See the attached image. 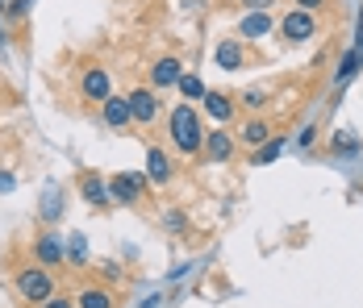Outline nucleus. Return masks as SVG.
<instances>
[{
  "label": "nucleus",
  "mask_w": 363,
  "mask_h": 308,
  "mask_svg": "<svg viewBox=\"0 0 363 308\" xmlns=\"http://www.w3.org/2000/svg\"><path fill=\"white\" fill-rule=\"evenodd\" d=\"M172 142H176V150H184V154H196L205 146V125H201V113L192 104L172 108Z\"/></svg>",
  "instance_id": "1"
},
{
  "label": "nucleus",
  "mask_w": 363,
  "mask_h": 308,
  "mask_svg": "<svg viewBox=\"0 0 363 308\" xmlns=\"http://www.w3.org/2000/svg\"><path fill=\"white\" fill-rule=\"evenodd\" d=\"M17 296L30 300V304H46V300L55 296V279H50V271H42V267H26V271L17 275Z\"/></svg>",
  "instance_id": "2"
},
{
  "label": "nucleus",
  "mask_w": 363,
  "mask_h": 308,
  "mask_svg": "<svg viewBox=\"0 0 363 308\" xmlns=\"http://www.w3.org/2000/svg\"><path fill=\"white\" fill-rule=\"evenodd\" d=\"M280 34L289 38V42H309V38L318 34V21H313V13H305V8H292L289 17L280 21Z\"/></svg>",
  "instance_id": "3"
},
{
  "label": "nucleus",
  "mask_w": 363,
  "mask_h": 308,
  "mask_svg": "<svg viewBox=\"0 0 363 308\" xmlns=\"http://www.w3.org/2000/svg\"><path fill=\"white\" fill-rule=\"evenodd\" d=\"M79 92H84L88 101H109V96H113L109 71H105V67H88V71H84V79H79Z\"/></svg>",
  "instance_id": "4"
},
{
  "label": "nucleus",
  "mask_w": 363,
  "mask_h": 308,
  "mask_svg": "<svg viewBox=\"0 0 363 308\" xmlns=\"http://www.w3.org/2000/svg\"><path fill=\"white\" fill-rule=\"evenodd\" d=\"M101 117H105L109 130H125V125L134 121V113H130V96H109V101H101Z\"/></svg>",
  "instance_id": "5"
},
{
  "label": "nucleus",
  "mask_w": 363,
  "mask_h": 308,
  "mask_svg": "<svg viewBox=\"0 0 363 308\" xmlns=\"http://www.w3.org/2000/svg\"><path fill=\"white\" fill-rule=\"evenodd\" d=\"M130 113H134V121L150 125V121L159 117V101H155V88H134V92H130Z\"/></svg>",
  "instance_id": "6"
},
{
  "label": "nucleus",
  "mask_w": 363,
  "mask_h": 308,
  "mask_svg": "<svg viewBox=\"0 0 363 308\" xmlns=\"http://www.w3.org/2000/svg\"><path fill=\"white\" fill-rule=\"evenodd\" d=\"M143 192V175H113L109 179V196L113 205H134Z\"/></svg>",
  "instance_id": "7"
},
{
  "label": "nucleus",
  "mask_w": 363,
  "mask_h": 308,
  "mask_svg": "<svg viewBox=\"0 0 363 308\" xmlns=\"http://www.w3.org/2000/svg\"><path fill=\"white\" fill-rule=\"evenodd\" d=\"M180 75H184V63L167 55V59H159V63L150 67V88H176Z\"/></svg>",
  "instance_id": "8"
},
{
  "label": "nucleus",
  "mask_w": 363,
  "mask_h": 308,
  "mask_svg": "<svg viewBox=\"0 0 363 308\" xmlns=\"http://www.w3.org/2000/svg\"><path fill=\"white\" fill-rule=\"evenodd\" d=\"M79 196H84L88 205H113L109 183H105L96 171H84V175H79Z\"/></svg>",
  "instance_id": "9"
},
{
  "label": "nucleus",
  "mask_w": 363,
  "mask_h": 308,
  "mask_svg": "<svg viewBox=\"0 0 363 308\" xmlns=\"http://www.w3.org/2000/svg\"><path fill=\"white\" fill-rule=\"evenodd\" d=\"M359 67H363V42H355V46L342 55V63H338V71H334V79H338V84H351V79L359 75Z\"/></svg>",
  "instance_id": "10"
},
{
  "label": "nucleus",
  "mask_w": 363,
  "mask_h": 308,
  "mask_svg": "<svg viewBox=\"0 0 363 308\" xmlns=\"http://www.w3.org/2000/svg\"><path fill=\"white\" fill-rule=\"evenodd\" d=\"M146 175H150L155 183H167V179H172V159H167L159 146L146 150Z\"/></svg>",
  "instance_id": "11"
},
{
  "label": "nucleus",
  "mask_w": 363,
  "mask_h": 308,
  "mask_svg": "<svg viewBox=\"0 0 363 308\" xmlns=\"http://www.w3.org/2000/svg\"><path fill=\"white\" fill-rule=\"evenodd\" d=\"M238 34L251 38V42H259L263 34H272V17H267V13H247L242 25H238Z\"/></svg>",
  "instance_id": "12"
},
{
  "label": "nucleus",
  "mask_w": 363,
  "mask_h": 308,
  "mask_svg": "<svg viewBox=\"0 0 363 308\" xmlns=\"http://www.w3.org/2000/svg\"><path fill=\"white\" fill-rule=\"evenodd\" d=\"M205 113H209L213 121H230V117H234V101H230L225 92H205Z\"/></svg>",
  "instance_id": "13"
},
{
  "label": "nucleus",
  "mask_w": 363,
  "mask_h": 308,
  "mask_svg": "<svg viewBox=\"0 0 363 308\" xmlns=\"http://www.w3.org/2000/svg\"><path fill=\"white\" fill-rule=\"evenodd\" d=\"M205 150H209V159H213V163H225V159L234 154V142H230L225 130H218V134H205Z\"/></svg>",
  "instance_id": "14"
},
{
  "label": "nucleus",
  "mask_w": 363,
  "mask_h": 308,
  "mask_svg": "<svg viewBox=\"0 0 363 308\" xmlns=\"http://www.w3.org/2000/svg\"><path fill=\"white\" fill-rule=\"evenodd\" d=\"M38 263L42 267H59L63 263V241L55 238V234H46V238L38 241Z\"/></svg>",
  "instance_id": "15"
},
{
  "label": "nucleus",
  "mask_w": 363,
  "mask_h": 308,
  "mask_svg": "<svg viewBox=\"0 0 363 308\" xmlns=\"http://www.w3.org/2000/svg\"><path fill=\"white\" fill-rule=\"evenodd\" d=\"M213 59H218L221 71H238L242 67V46L238 42H221L218 50H213Z\"/></svg>",
  "instance_id": "16"
},
{
  "label": "nucleus",
  "mask_w": 363,
  "mask_h": 308,
  "mask_svg": "<svg viewBox=\"0 0 363 308\" xmlns=\"http://www.w3.org/2000/svg\"><path fill=\"white\" fill-rule=\"evenodd\" d=\"M176 88L184 92V101H205V92H209V88H205V79H201V75H188V71L180 75V84H176Z\"/></svg>",
  "instance_id": "17"
},
{
  "label": "nucleus",
  "mask_w": 363,
  "mask_h": 308,
  "mask_svg": "<svg viewBox=\"0 0 363 308\" xmlns=\"http://www.w3.org/2000/svg\"><path fill=\"white\" fill-rule=\"evenodd\" d=\"M79 308H113V296L105 287H84L79 292Z\"/></svg>",
  "instance_id": "18"
},
{
  "label": "nucleus",
  "mask_w": 363,
  "mask_h": 308,
  "mask_svg": "<svg viewBox=\"0 0 363 308\" xmlns=\"http://www.w3.org/2000/svg\"><path fill=\"white\" fill-rule=\"evenodd\" d=\"M280 150H284V142H280V137H267V146L251 159V167H267V163H276V159H280Z\"/></svg>",
  "instance_id": "19"
},
{
  "label": "nucleus",
  "mask_w": 363,
  "mask_h": 308,
  "mask_svg": "<svg viewBox=\"0 0 363 308\" xmlns=\"http://www.w3.org/2000/svg\"><path fill=\"white\" fill-rule=\"evenodd\" d=\"M267 137H272L267 121H247V125H242V142H251V146H263Z\"/></svg>",
  "instance_id": "20"
},
{
  "label": "nucleus",
  "mask_w": 363,
  "mask_h": 308,
  "mask_svg": "<svg viewBox=\"0 0 363 308\" xmlns=\"http://www.w3.org/2000/svg\"><path fill=\"white\" fill-rule=\"evenodd\" d=\"M42 217H46V221H55V217H59V192H55V188L46 192V205H42Z\"/></svg>",
  "instance_id": "21"
},
{
  "label": "nucleus",
  "mask_w": 363,
  "mask_h": 308,
  "mask_svg": "<svg viewBox=\"0 0 363 308\" xmlns=\"http://www.w3.org/2000/svg\"><path fill=\"white\" fill-rule=\"evenodd\" d=\"M263 101H267V92H263V88H251V92H242V104H247V108H263Z\"/></svg>",
  "instance_id": "22"
},
{
  "label": "nucleus",
  "mask_w": 363,
  "mask_h": 308,
  "mask_svg": "<svg viewBox=\"0 0 363 308\" xmlns=\"http://www.w3.org/2000/svg\"><path fill=\"white\" fill-rule=\"evenodd\" d=\"M163 225H167L172 234H184V225H188V221H184V212H167V217H163Z\"/></svg>",
  "instance_id": "23"
},
{
  "label": "nucleus",
  "mask_w": 363,
  "mask_h": 308,
  "mask_svg": "<svg viewBox=\"0 0 363 308\" xmlns=\"http://www.w3.org/2000/svg\"><path fill=\"white\" fill-rule=\"evenodd\" d=\"M38 308H75V300H67V296H63V300H59V296H50L46 304H38Z\"/></svg>",
  "instance_id": "24"
},
{
  "label": "nucleus",
  "mask_w": 363,
  "mask_h": 308,
  "mask_svg": "<svg viewBox=\"0 0 363 308\" xmlns=\"http://www.w3.org/2000/svg\"><path fill=\"white\" fill-rule=\"evenodd\" d=\"M72 263H84V238H72Z\"/></svg>",
  "instance_id": "25"
},
{
  "label": "nucleus",
  "mask_w": 363,
  "mask_h": 308,
  "mask_svg": "<svg viewBox=\"0 0 363 308\" xmlns=\"http://www.w3.org/2000/svg\"><path fill=\"white\" fill-rule=\"evenodd\" d=\"M242 4H247L251 13H267V8H272V0H242Z\"/></svg>",
  "instance_id": "26"
},
{
  "label": "nucleus",
  "mask_w": 363,
  "mask_h": 308,
  "mask_svg": "<svg viewBox=\"0 0 363 308\" xmlns=\"http://www.w3.org/2000/svg\"><path fill=\"white\" fill-rule=\"evenodd\" d=\"M326 0H296V8H305V13H313V8H322Z\"/></svg>",
  "instance_id": "27"
},
{
  "label": "nucleus",
  "mask_w": 363,
  "mask_h": 308,
  "mask_svg": "<svg viewBox=\"0 0 363 308\" xmlns=\"http://www.w3.org/2000/svg\"><path fill=\"white\" fill-rule=\"evenodd\" d=\"M0 192H13V175H4V171H0Z\"/></svg>",
  "instance_id": "28"
}]
</instances>
